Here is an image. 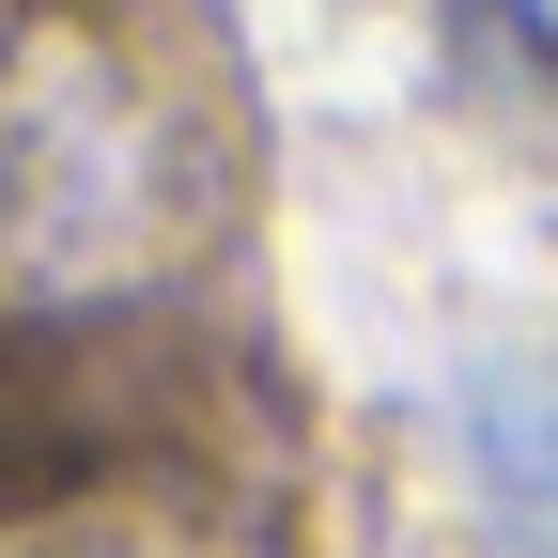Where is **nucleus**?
I'll return each instance as SVG.
<instances>
[{
	"label": "nucleus",
	"instance_id": "f257e3e1",
	"mask_svg": "<svg viewBox=\"0 0 558 558\" xmlns=\"http://www.w3.org/2000/svg\"><path fill=\"white\" fill-rule=\"evenodd\" d=\"M233 233V140L186 78H156L124 32L47 16L0 47V311L78 326L140 311Z\"/></svg>",
	"mask_w": 558,
	"mask_h": 558
},
{
	"label": "nucleus",
	"instance_id": "f03ea898",
	"mask_svg": "<svg viewBox=\"0 0 558 558\" xmlns=\"http://www.w3.org/2000/svg\"><path fill=\"white\" fill-rule=\"evenodd\" d=\"M465 497L497 527V558H558V341H512L465 388Z\"/></svg>",
	"mask_w": 558,
	"mask_h": 558
}]
</instances>
